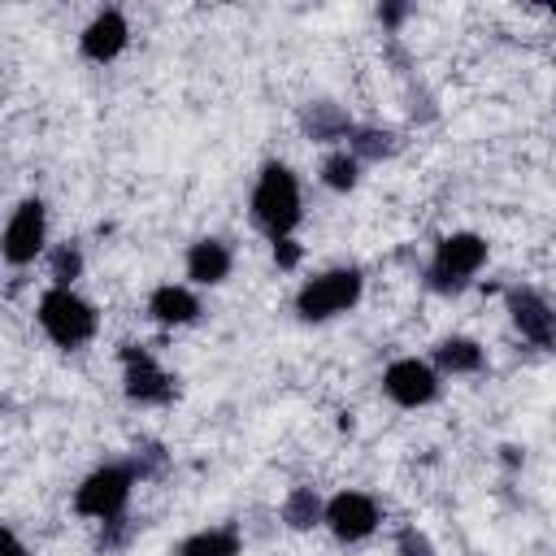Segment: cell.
Returning a JSON list of instances; mask_svg holds the SVG:
<instances>
[{
	"label": "cell",
	"instance_id": "9",
	"mask_svg": "<svg viewBox=\"0 0 556 556\" xmlns=\"http://www.w3.org/2000/svg\"><path fill=\"white\" fill-rule=\"evenodd\" d=\"M382 391L400 404V408H426L439 395V369L417 361V356H400L387 365L382 374Z\"/></svg>",
	"mask_w": 556,
	"mask_h": 556
},
{
	"label": "cell",
	"instance_id": "14",
	"mask_svg": "<svg viewBox=\"0 0 556 556\" xmlns=\"http://www.w3.org/2000/svg\"><path fill=\"white\" fill-rule=\"evenodd\" d=\"M300 126H304V135L308 139H317V143H334V139H352V117L339 109V104H330V100H313V104H304V113H300Z\"/></svg>",
	"mask_w": 556,
	"mask_h": 556
},
{
	"label": "cell",
	"instance_id": "21",
	"mask_svg": "<svg viewBox=\"0 0 556 556\" xmlns=\"http://www.w3.org/2000/svg\"><path fill=\"white\" fill-rule=\"evenodd\" d=\"M126 460H130V469H135L139 482H143V478H156V473L165 469V452H161V443H143V447H135Z\"/></svg>",
	"mask_w": 556,
	"mask_h": 556
},
{
	"label": "cell",
	"instance_id": "17",
	"mask_svg": "<svg viewBox=\"0 0 556 556\" xmlns=\"http://www.w3.org/2000/svg\"><path fill=\"white\" fill-rule=\"evenodd\" d=\"M239 552H243V543H239V534L230 526L200 530V534L182 539V547H178V556H239Z\"/></svg>",
	"mask_w": 556,
	"mask_h": 556
},
{
	"label": "cell",
	"instance_id": "23",
	"mask_svg": "<svg viewBox=\"0 0 556 556\" xmlns=\"http://www.w3.org/2000/svg\"><path fill=\"white\" fill-rule=\"evenodd\" d=\"M274 261H278V269H295L300 265V243L295 239H278L274 243Z\"/></svg>",
	"mask_w": 556,
	"mask_h": 556
},
{
	"label": "cell",
	"instance_id": "7",
	"mask_svg": "<svg viewBox=\"0 0 556 556\" xmlns=\"http://www.w3.org/2000/svg\"><path fill=\"white\" fill-rule=\"evenodd\" d=\"M43 243H48V208H43V200L39 195H26L13 213H9V226H4V261L13 265V269H22V265H30L39 252H43Z\"/></svg>",
	"mask_w": 556,
	"mask_h": 556
},
{
	"label": "cell",
	"instance_id": "4",
	"mask_svg": "<svg viewBox=\"0 0 556 556\" xmlns=\"http://www.w3.org/2000/svg\"><path fill=\"white\" fill-rule=\"evenodd\" d=\"M135 469L130 460H109L100 469H91L78 491H74V513L78 517H91V521H113V517H126V504H130V491H135Z\"/></svg>",
	"mask_w": 556,
	"mask_h": 556
},
{
	"label": "cell",
	"instance_id": "16",
	"mask_svg": "<svg viewBox=\"0 0 556 556\" xmlns=\"http://www.w3.org/2000/svg\"><path fill=\"white\" fill-rule=\"evenodd\" d=\"M278 517H282L287 530H313V526L326 521V504H321V495L313 486H291L282 508H278Z\"/></svg>",
	"mask_w": 556,
	"mask_h": 556
},
{
	"label": "cell",
	"instance_id": "2",
	"mask_svg": "<svg viewBox=\"0 0 556 556\" xmlns=\"http://www.w3.org/2000/svg\"><path fill=\"white\" fill-rule=\"evenodd\" d=\"M482 265H486V239L473 230H452L434 243V256L426 265V287L439 295H456L473 282Z\"/></svg>",
	"mask_w": 556,
	"mask_h": 556
},
{
	"label": "cell",
	"instance_id": "3",
	"mask_svg": "<svg viewBox=\"0 0 556 556\" xmlns=\"http://www.w3.org/2000/svg\"><path fill=\"white\" fill-rule=\"evenodd\" d=\"M35 317H39V330H43L56 348H83V343L96 334V326H100L96 308H91L74 287H48V291L39 295Z\"/></svg>",
	"mask_w": 556,
	"mask_h": 556
},
{
	"label": "cell",
	"instance_id": "12",
	"mask_svg": "<svg viewBox=\"0 0 556 556\" xmlns=\"http://www.w3.org/2000/svg\"><path fill=\"white\" fill-rule=\"evenodd\" d=\"M230 265H235V256H230V248H226L222 239H195V243L187 248V278H191L195 287H217V282H226V278H230Z\"/></svg>",
	"mask_w": 556,
	"mask_h": 556
},
{
	"label": "cell",
	"instance_id": "19",
	"mask_svg": "<svg viewBox=\"0 0 556 556\" xmlns=\"http://www.w3.org/2000/svg\"><path fill=\"white\" fill-rule=\"evenodd\" d=\"M321 182H326L330 191H352V187L361 182V161H356L348 148L330 152V156L321 161Z\"/></svg>",
	"mask_w": 556,
	"mask_h": 556
},
{
	"label": "cell",
	"instance_id": "25",
	"mask_svg": "<svg viewBox=\"0 0 556 556\" xmlns=\"http://www.w3.org/2000/svg\"><path fill=\"white\" fill-rule=\"evenodd\" d=\"M4 556H26V547H22V539L13 530H4Z\"/></svg>",
	"mask_w": 556,
	"mask_h": 556
},
{
	"label": "cell",
	"instance_id": "5",
	"mask_svg": "<svg viewBox=\"0 0 556 556\" xmlns=\"http://www.w3.org/2000/svg\"><path fill=\"white\" fill-rule=\"evenodd\" d=\"M365 291V278L356 265H339V269H326V274H313L300 295H295V313L304 321H330L339 313H348Z\"/></svg>",
	"mask_w": 556,
	"mask_h": 556
},
{
	"label": "cell",
	"instance_id": "13",
	"mask_svg": "<svg viewBox=\"0 0 556 556\" xmlns=\"http://www.w3.org/2000/svg\"><path fill=\"white\" fill-rule=\"evenodd\" d=\"M148 313H152V321H161V326H191V321L200 317V300H195V291L182 287V282H161V287L148 295Z\"/></svg>",
	"mask_w": 556,
	"mask_h": 556
},
{
	"label": "cell",
	"instance_id": "18",
	"mask_svg": "<svg viewBox=\"0 0 556 556\" xmlns=\"http://www.w3.org/2000/svg\"><path fill=\"white\" fill-rule=\"evenodd\" d=\"M348 152H352L356 161H382V156L395 152V135L382 130V126H356L352 139H348Z\"/></svg>",
	"mask_w": 556,
	"mask_h": 556
},
{
	"label": "cell",
	"instance_id": "20",
	"mask_svg": "<svg viewBox=\"0 0 556 556\" xmlns=\"http://www.w3.org/2000/svg\"><path fill=\"white\" fill-rule=\"evenodd\" d=\"M48 265H52V287H74L83 278V248L78 243H61Z\"/></svg>",
	"mask_w": 556,
	"mask_h": 556
},
{
	"label": "cell",
	"instance_id": "22",
	"mask_svg": "<svg viewBox=\"0 0 556 556\" xmlns=\"http://www.w3.org/2000/svg\"><path fill=\"white\" fill-rule=\"evenodd\" d=\"M395 552L400 556H434V547H430V539L421 534V530H400V539H395Z\"/></svg>",
	"mask_w": 556,
	"mask_h": 556
},
{
	"label": "cell",
	"instance_id": "8",
	"mask_svg": "<svg viewBox=\"0 0 556 556\" xmlns=\"http://www.w3.org/2000/svg\"><path fill=\"white\" fill-rule=\"evenodd\" d=\"M378 521H382V513L365 491H339V495L326 500V521L321 526L339 543H361V539H369L378 530Z\"/></svg>",
	"mask_w": 556,
	"mask_h": 556
},
{
	"label": "cell",
	"instance_id": "10",
	"mask_svg": "<svg viewBox=\"0 0 556 556\" xmlns=\"http://www.w3.org/2000/svg\"><path fill=\"white\" fill-rule=\"evenodd\" d=\"M504 304H508V317H513V326L526 343L547 348V352L556 348V308L534 287H508Z\"/></svg>",
	"mask_w": 556,
	"mask_h": 556
},
{
	"label": "cell",
	"instance_id": "1",
	"mask_svg": "<svg viewBox=\"0 0 556 556\" xmlns=\"http://www.w3.org/2000/svg\"><path fill=\"white\" fill-rule=\"evenodd\" d=\"M300 217H304V200H300L295 174L282 161H269L256 174V187H252V222L278 243V239H291Z\"/></svg>",
	"mask_w": 556,
	"mask_h": 556
},
{
	"label": "cell",
	"instance_id": "15",
	"mask_svg": "<svg viewBox=\"0 0 556 556\" xmlns=\"http://www.w3.org/2000/svg\"><path fill=\"white\" fill-rule=\"evenodd\" d=\"M482 365H486L482 343H473V339H465V334H452V339H443V343L434 348V369H439V374H478Z\"/></svg>",
	"mask_w": 556,
	"mask_h": 556
},
{
	"label": "cell",
	"instance_id": "24",
	"mask_svg": "<svg viewBox=\"0 0 556 556\" xmlns=\"http://www.w3.org/2000/svg\"><path fill=\"white\" fill-rule=\"evenodd\" d=\"M404 13H408L404 4H387V9H378V22H382V26H400V22H404Z\"/></svg>",
	"mask_w": 556,
	"mask_h": 556
},
{
	"label": "cell",
	"instance_id": "6",
	"mask_svg": "<svg viewBox=\"0 0 556 556\" xmlns=\"http://www.w3.org/2000/svg\"><path fill=\"white\" fill-rule=\"evenodd\" d=\"M122 391L130 404H169L174 400V374L161 369V361L148 348L122 343Z\"/></svg>",
	"mask_w": 556,
	"mask_h": 556
},
{
	"label": "cell",
	"instance_id": "11",
	"mask_svg": "<svg viewBox=\"0 0 556 556\" xmlns=\"http://www.w3.org/2000/svg\"><path fill=\"white\" fill-rule=\"evenodd\" d=\"M126 43H130V26H126V17H122L117 9L96 13V17L83 26V35H78L83 56H87V61H96V65H109L113 56H122V48H126Z\"/></svg>",
	"mask_w": 556,
	"mask_h": 556
}]
</instances>
